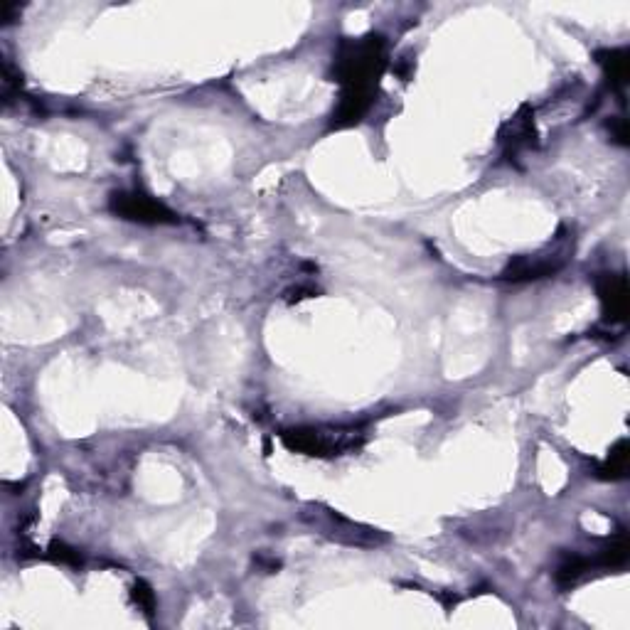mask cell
Instances as JSON below:
<instances>
[{
	"mask_svg": "<svg viewBox=\"0 0 630 630\" xmlns=\"http://www.w3.org/2000/svg\"><path fill=\"white\" fill-rule=\"evenodd\" d=\"M384 69V40L367 35L340 47L335 60V77L343 84V99L333 116L335 128L357 124L367 114L375 96V84Z\"/></svg>",
	"mask_w": 630,
	"mask_h": 630,
	"instance_id": "1",
	"label": "cell"
},
{
	"mask_svg": "<svg viewBox=\"0 0 630 630\" xmlns=\"http://www.w3.org/2000/svg\"><path fill=\"white\" fill-rule=\"evenodd\" d=\"M284 443L291 451L308 453V456H340L352 451L360 443V434L355 429H296L286 431Z\"/></svg>",
	"mask_w": 630,
	"mask_h": 630,
	"instance_id": "2",
	"label": "cell"
},
{
	"mask_svg": "<svg viewBox=\"0 0 630 630\" xmlns=\"http://www.w3.org/2000/svg\"><path fill=\"white\" fill-rule=\"evenodd\" d=\"M111 210L119 217L141 224H173L178 222L175 212H170L163 202L143 195V192H119L111 197Z\"/></svg>",
	"mask_w": 630,
	"mask_h": 630,
	"instance_id": "3",
	"label": "cell"
},
{
	"mask_svg": "<svg viewBox=\"0 0 630 630\" xmlns=\"http://www.w3.org/2000/svg\"><path fill=\"white\" fill-rule=\"evenodd\" d=\"M567 256L562 252H552V254H535V256H520L515 264H510V269L505 271L507 281H535L544 279V276L557 274L564 266Z\"/></svg>",
	"mask_w": 630,
	"mask_h": 630,
	"instance_id": "4",
	"label": "cell"
},
{
	"mask_svg": "<svg viewBox=\"0 0 630 630\" xmlns=\"http://www.w3.org/2000/svg\"><path fill=\"white\" fill-rule=\"evenodd\" d=\"M599 296L603 313L611 323H623L628 318V281L623 274H603L599 279Z\"/></svg>",
	"mask_w": 630,
	"mask_h": 630,
	"instance_id": "5",
	"label": "cell"
},
{
	"mask_svg": "<svg viewBox=\"0 0 630 630\" xmlns=\"http://www.w3.org/2000/svg\"><path fill=\"white\" fill-rule=\"evenodd\" d=\"M601 67L606 69V77L616 87H623L628 82V52L626 50H606L599 52Z\"/></svg>",
	"mask_w": 630,
	"mask_h": 630,
	"instance_id": "6",
	"label": "cell"
},
{
	"mask_svg": "<svg viewBox=\"0 0 630 630\" xmlns=\"http://www.w3.org/2000/svg\"><path fill=\"white\" fill-rule=\"evenodd\" d=\"M628 441H618L616 446L611 448V453H608L606 463L601 466V478H611V480H618V478H626L628 473Z\"/></svg>",
	"mask_w": 630,
	"mask_h": 630,
	"instance_id": "7",
	"label": "cell"
},
{
	"mask_svg": "<svg viewBox=\"0 0 630 630\" xmlns=\"http://www.w3.org/2000/svg\"><path fill=\"white\" fill-rule=\"evenodd\" d=\"M133 601H136L138 606L143 608V613H148V616H151L153 608H156V596L148 589L146 581H138V584L133 586Z\"/></svg>",
	"mask_w": 630,
	"mask_h": 630,
	"instance_id": "8",
	"label": "cell"
}]
</instances>
